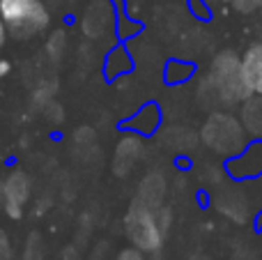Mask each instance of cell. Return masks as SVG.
<instances>
[{"mask_svg": "<svg viewBox=\"0 0 262 260\" xmlns=\"http://www.w3.org/2000/svg\"><path fill=\"white\" fill-rule=\"evenodd\" d=\"M124 233H127L129 242L145 253L159 251L163 247V240H166V233L157 219V210L138 203L136 198L129 205L127 216H124Z\"/></svg>", "mask_w": 262, "mask_h": 260, "instance_id": "3957f363", "label": "cell"}, {"mask_svg": "<svg viewBox=\"0 0 262 260\" xmlns=\"http://www.w3.org/2000/svg\"><path fill=\"white\" fill-rule=\"evenodd\" d=\"M253 95L249 83L242 74V58L235 51H221L212 60L203 83H200V101H209V109L214 106H235Z\"/></svg>", "mask_w": 262, "mask_h": 260, "instance_id": "6da1fadb", "label": "cell"}, {"mask_svg": "<svg viewBox=\"0 0 262 260\" xmlns=\"http://www.w3.org/2000/svg\"><path fill=\"white\" fill-rule=\"evenodd\" d=\"M203 143L223 157H237L246 147V132L237 118L214 111L203 124Z\"/></svg>", "mask_w": 262, "mask_h": 260, "instance_id": "7a4b0ae2", "label": "cell"}, {"mask_svg": "<svg viewBox=\"0 0 262 260\" xmlns=\"http://www.w3.org/2000/svg\"><path fill=\"white\" fill-rule=\"evenodd\" d=\"M9 72H12V62H9V60H5V58H0V78L9 76Z\"/></svg>", "mask_w": 262, "mask_h": 260, "instance_id": "9a60e30c", "label": "cell"}, {"mask_svg": "<svg viewBox=\"0 0 262 260\" xmlns=\"http://www.w3.org/2000/svg\"><path fill=\"white\" fill-rule=\"evenodd\" d=\"M0 260H9V240L3 230H0Z\"/></svg>", "mask_w": 262, "mask_h": 260, "instance_id": "5bb4252c", "label": "cell"}, {"mask_svg": "<svg viewBox=\"0 0 262 260\" xmlns=\"http://www.w3.org/2000/svg\"><path fill=\"white\" fill-rule=\"evenodd\" d=\"M242 74L251 92L262 97V41H255L242 55Z\"/></svg>", "mask_w": 262, "mask_h": 260, "instance_id": "5b68a950", "label": "cell"}, {"mask_svg": "<svg viewBox=\"0 0 262 260\" xmlns=\"http://www.w3.org/2000/svg\"><path fill=\"white\" fill-rule=\"evenodd\" d=\"M140 141L138 138H134V136H127V138H122L120 141V145H118V150H115V161H113V166H115V173L118 175H127L129 170H131V166L138 161V157H140Z\"/></svg>", "mask_w": 262, "mask_h": 260, "instance_id": "ba28073f", "label": "cell"}, {"mask_svg": "<svg viewBox=\"0 0 262 260\" xmlns=\"http://www.w3.org/2000/svg\"><path fill=\"white\" fill-rule=\"evenodd\" d=\"M260 9H262V7H260Z\"/></svg>", "mask_w": 262, "mask_h": 260, "instance_id": "ac0fdd59", "label": "cell"}, {"mask_svg": "<svg viewBox=\"0 0 262 260\" xmlns=\"http://www.w3.org/2000/svg\"><path fill=\"white\" fill-rule=\"evenodd\" d=\"M7 35H9V30H7V26H5V21L0 18V51H3V46L7 44Z\"/></svg>", "mask_w": 262, "mask_h": 260, "instance_id": "2e32d148", "label": "cell"}, {"mask_svg": "<svg viewBox=\"0 0 262 260\" xmlns=\"http://www.w3.org/2000/svg\"><path fill=\"white\" fill-rule=\"evenodd\" d=\"M239 122L249 136L262 138V97L260 95H251L249 99L242 101Z\"/></svg>", "mask_w": 262, "mask_h": 260, "instance_id": "52a82bcc", "label": "cell"}, {"mask_svg": "<svg viewBox=\"0 0 262 260\" xmlns=\"http://www.w3.org/2000/svg\"><path fill=\"white\" fill-rule=\"evenodd\" d=\"M64 32L62 30H55L53 35L49 37V41H46V53L51 55V58H55L58 60L60 58V53H62V49H64Z\"/></svg>", "mask_w": 262, "mask_h": 260, "instance_id": "30bf717a", "label": "cell"}, {"mask_svg": "<svg viewBox=\"0 0 262 260\" xmlns=\"http://www.w3.org/2000/svg\"><path fill=\"white\" fill-rule=\"evenodd\" d=\"M219 3H232V0H219Z\"/></svg>", "mask_w": 262, "mask_h": 260, "instance_id": "e0dca14e", "label": "cell"}, {"mask_svg": "<svg viewBox=\"0 0 262 260\" xmlns=\"http://www.w3.org/2000/svg\"><path fill=\"white\" fill-rule=\"evenodd\" d=\"M0 193H3V203H5L3 207L9 219H21L23 210H26V203L30 198V178H28L26 170L14 168L3 180Z\"/></svg>", "mask_w": 262, "mask_h": 260, "instance_id": "277c9868", "label": "cell"}, {"mask_svg": "<svg viewBox=\"0 0 262 260\" xmlns=\"http://www.w3.org/2000/svg\"><path fill=\"white\" fill-rule=\"evenodd\" d=\"M170 72H175V76H168V81L180 83V81H186V78L193 74V67H189V64H184V62H170L168 64V74Z\"/></svg>", "mask_w": 262, "mask_h": 260, "instance_id": "8fae6325", "label": "cell"}, {"mask_svg": "<svg viewBox=\"0 0 262 260\" xmlns=\"http://www.w3.org/2000/svg\"><path fill=\"white\" fill-rule=\"evenodd\" d=\"M39 0H0V18L5 21L7 30L16 28L28 14L32 12V7Z\"/></svg>", "mask_w": 262, "mask_h": 260, "instance_id": "9c48e42d", "label": "cell"}, {"mask_svg": "<svg viewBox=\"0 0 262 260\" xmlns=\"http://www.w3.org/2000/svg\"><path fill=\"white\" fill-rule=\"evenodd\" d=\"M232 5L239 14H253L262 7V0H232Z\"/></svg>", "mask_w": 262, "mask_h": 260, "instance_id": "7c38bea8", "label": "cell"}, {"mask_svg": "<svg viewBox=\"0 0 262 260\" xmlns=\"http://www.w3.org/2000/svg\"><path fill=\"white\" fill-rule=\"evenodd\" d=\"M115 260H145V251H140V249H136V247H129V249H122Z\"/></svg>", "mask_w": 262, "mask_h": 260, "instance_id": "4fadbf2b", "label": "cell"}, {"mask_svg": "<svg viewBox=\"0 0 262 260\" xmlns=\"http://www.w3.org/2000/svg\"><path fill=\"white\" fill-rule=\"evenodd\" d=\"M163 198H166V180H163L161 173H149L147 178L140 182L136 201L152 207V210H159V207L163 205Z\"/></svg>", "mask_w": 262, "mask_h": 260, "instance_id": "8992f818", "label": "cell"}]
</instances>
